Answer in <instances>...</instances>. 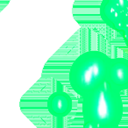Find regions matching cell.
<instances>
[{"label":"cell","mask_w":128,"mask_h":128,"mask_svg":"<svg viewBox=\"0 0 128 128\" xmlns=\"http://www.w3.org/2000/svg\"><path fill=\"white\" fill-rule=\"evenodd\" d=\"M122 91L108 81L95 90L79 96L85 128H114L120 124L124 114Z\"/></svg>","instance_id":"6da1fadb"},{"label":"cell","mask_w":128,"mask_h":128,"mask_svg":"<svg viewBox=\"0 0 128 128\" xmlns=\"http://www.w3.org/2000/svg\"><path fill=\"white\" fill-rule=\"evenodd\" d=\"M112 58L101 51H87L73 62L68 73L72 90L84 96L104 84L108 78Z\"/></svg>","instance_id":"7a4b0ae2"},{"label":"cell","mask_w":128,"mask_h":128,"mask_svg":"<svg viewBox=\"0 0 128 128\" xmlns=\"http://www.w3.org/2000/svg\"><path fill=\"white\" fill-rule=\"evenodd\" d=\"M99 13L102 21L118 34H120L127 25L126 12L108 0H102Z\"/></svg>","instance_id":"3957f363"},{"label":"cell","mask_w":128,"mask_h":128,"mask_svg":"<svg viewBox=\"0 0 128 128\" xmlns=\"http://www.w3.org/2000/svg\"><path fill=\"white\" fill-rule=\"evenodd\" d=\"M46 108L49 113L56 118H63L71 112L73 99L62 90L53 92L46 100Z\"/></svg>","instance_id":"277c9868"},{"label":"cell","mask_w":128,"mask_h":128,"mask_svg":"<svg viewBox=\"0 0 128 128\" xmlns=\"http://www.w3.org/2000/svg\"><path fill=\"white\" fill-rule=\"evenodd\" d=\"M107 81L123 91L128 90V60L122 57L112 58Z\"/></svg>","instance_id":"5b68a950"},{"label":"cell","mask_w":128,"mask_h":128,"mask_svg":"<svg viewBox=\"0 0 128 128\" xmlns=\"http://www.w3.org/2000/svg\"><path fill=\"white\" fill-rule=\"evenodd\" d=\"M120 34L122 35L123 39H124V42H126V45L128 48V24L126 25V26L123 29V31L120 32Z\"/></svg>","instance_id":"8992f818"},{"label":"cell","mask_w":128,"mask_h":128,"mask_svg":"<svg viewBox=\"0 0 128 128\" xmlns=\"http://www.w3.org/2000/svg\"><path fill=\"white\" fill-rule=\"evenodd\" d=\"M126 20H127V24H128V8L126 11Z\"/></svg>","instance_id":"52a82bcc"}]
</instances>
